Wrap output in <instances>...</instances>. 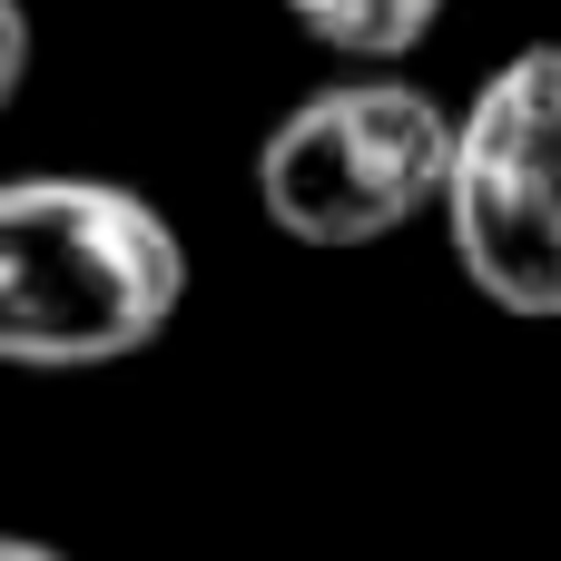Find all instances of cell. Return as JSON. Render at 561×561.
<instances>
[{
	"label": "cell",
	"mask_w": 561,
	"mask_h": 561,
	"mask_svg": "<svg viewBox=\"0 0 561 561\" xmlns=\"http://www.w3.org/2000/svg\"><path fill=\"white\" fill-rule=\"evenodd\" d=\"M187 306L178 227L118 178H10L0 187V355L39 375L118 365Z\"/></svg>",
	"instance_id": "obj_1"
},
{
	"label": "cell",
	"mask_w": 561,
	"mask_h": 561,
	"mask_svg": "<svg viewBox=\"0 0 561 561\" xmlns=\"http://www.w3.org/2000/svg\"><path fill=\"white\" fill-rule=\"evenodd\" d=\"M30 79V0H0V99Z\"/></svg>",
	"instance_id": "obj_5"
},
{
	"label": "cell",
	"mask_w": 561,
	"mask_h": 561,
	"mask_svg": "<svg viewBox=\"0 0 561 561\" xmlns=\"http://www.w3.org/2000/svg\"><path fill=\"white\" fill-rule=\"evenodd\" d=\"M454 138H463V118L434 89L394 79V69L335 79V89L296 99L266 128V148H256L266 227L296 237V247H325V256L385 247L414 217H444V197H454Z\"/></svg>",
	"instance_id": "obj_2"
},
{
	"label": "cell",
	"mask_w": 561,
	"mask_h": 561,
	"mask_svg": "<svg viewBox=\"0 0 561 561\" xmlns=\"http://www.w3.org/2000/svg\"><path fill=\"white\" fill-rule=\"evenodd\" d=\"M286 10H296V30L325 39L335 59H375V69H394L404 49L434 39V20H444L454 0H286Z\"/></svg>",
	"instance_id": "obj_4"
},
{
	"label": "cell",
	"mask_w": 561,
	"mask_h": 561,
	"mask_svg": "<svg viewBox=\"0 0 561 561\" xmlns=\"http://www.w3.org/2000/svg\"><path fill=\"white\" fill-rule=\"evenodd\" d=\"M0 561H69V552H49V542H30V533H20V542H0Z\"/></svg>",
	"instance_id": "obj_6"
},
{
	"label": "cell",
	"mask_w": 561,
	"mask_h": 561,
	"mask_svg": "<svg viewBox=\"0 0 561 561\" xmlns=\"http://www.w3.org/2000/svg\"><path fill=\"white\" fill-rule=\"evenodd\" d=\"M444 237L483 306L561 325V39L513 49L473 89L454 138Z\"/></svg>",
	"instance_id": "obj_3"
}]
</instances>
